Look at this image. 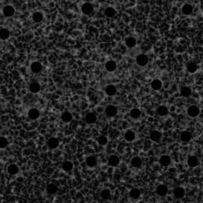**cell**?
<instances>
[{"label": "cell", "instance_id": "cell-20", "mask_svg": "<svg viewBox=\"0 0 203 203\" xmlns=\"http://www.w3.org/2000/svg\"><path fill=\"white\" fill-rule=\"evenodd\" d=\"M116 67H117V65L114 60H109L108 62H106V64H105V68L109 72H112L115 71Z\"/></svg>", "mask_w": 203, "mask_h": 203}, {"label": "cell", "instance_id": "cell-28", "mask_svg": "<svg viewBox=\"0 0 203 203\" xmlns=\"http://www.w3.org/2000/svg\"><path fill=\"white\" fill-rule=\"evenodd\" d=\"M157 113L158 115L160 116H165L167 115L168 113H169V110H168V108L166 106H164V105H161L157 109Z\"/></svg>", "mask_w": 203, "mask_h": 203}, {"label": "cell", "instance_id": "cell-31", "mask_svg": "<svg viewBox=\"0 0 203 203\" xmlns=\"http://www.w3.org/2000/svg\"><path fill=\"white\" fill-rule=\"evenodd\" d=\"M46 190H47V193L49 194H56L57 191H58V187H57L55 184L51 183V184H48V185L47 186Z\"/></svg>", "mask_w": 203, "mask_h": 203}, {"label": "cell", "instance_id": "cell-37", "mask_svg": "<svg viewBox=\"0 0 203 203\" xmlns=\"http://www.w3.org/2000/svg\"><path fill=\"white\" fill-rule=\"evenodd\" d=\"M197 69H198V66H197V65L195 63L190 62V63H189L187 65V70H188V72H190V73L195 72L197 71Z\"/></svg>", "mask_w": 203, "mask_h": 203}, {"label": "cell", "instance_id": "cell-7", "mask_svg": "<svg viewBox=\"0 0 203 203\" xmlns=\"http://www.w3.org/2000/svg\"><path fill=\"white\" fill-rule=\"evenodd\" d=\"M93 5L90 4V3H84L83 5H82V12L85 15H89L91 13L93 12Z\"/></svg>", "mask_w": 203, "mask_h": 203}, {"label": "cell", "instance_id": "cell-38", "mask_svg": "<svg viewBox=\"0 0 203 203\" xmlns=\"http://www.w3.org/2000/svg\"><path fill=\"white\" fill-rule=\"evenodd\" d=\"M97 141L98 145H100V146H106V145L108 144V141H109V140H108V138H107L106 136H104V135H101V136H99V137L97 138Z\"/></svg>", "mask_w": 203, "mask_h": 203}, {"label": "cell", "instance_id": "cell-40", "mask_svg": "<svg viewBox=\"0 0 203 203\" xmlns=\"http://www.w3.org/2000/svg\"><path fill=\"white\" fill-rule=\"evenodd\" d=\"M8 140L5 137H0V149H4L8 146Z\"/></svg>", "mask_w": 203, "mask_h": 203}, {"label": "cell", "instance_id": "cell-39", "mask_svg": "<svg viewBox=\"0 0 203 203\" xmlns=\"http://www.w3.org/2000/svg\"><path fill=\"white\" fill-rule=\"evenodd\" d=\"M104 13H105L106 16H108V17H113L114 15H115L116 11H115V10H114L113 7H108V8H106Z\"/></svg>", "mask_w": 203, "mask_h": 203}, {"label": "cell", "instance_id": "cell-11", "mask_svg": "<svg viewBox=\"0 0 203 203\" xmlns=\"http://www.w3.org/2000/svg\"><path fill=\"white\" fill-rule=\"evenodd\" d=\"M28 117H29L30 120H33V121L36 120V119H38L39 116H40V111H39L37 109H35V108L30 109L28 110Z\"/></svg>", "mask_w": 203, "mask_h": 203}, {"label": "cell", "instance_id": "cell-15", "mask_svg": "<svg viewBox=\"0 0 203 203\" xmlns=\"http://www.w3.org/2000/svg\"><path fill=\"white\" fill-rule=\"evenodd\" d=\"M173 194L176 198H182L185 195V190L182 187H177L173 190Z\"/></svg>", "mask_w": 203, "mask_h": 203}, {"label": "cell", "instance_id": "cell-6", "mask_svg": "<svg viewBox=\"0 0 203 203\" xmlns=\"http://www.w3.org/2000/svg\"><path fill=\"white\" fill-rule=\"evenodd\" d=\"M85 164L86 165L89 167V168H94L97 165V158L95 156H89L86 160H85Z\"/></svg>", "mask_w": 203, "mask_h": 203}, {"label": "cell", "instance_id": "cell-35", "mask_svg": "<svg viewBox=\"0 0 203 203\" xmlns=\"http://www.w3.org/2000/svg\"><path fill=\"white\" fill-rule=\"evenodd\" d=\"M40 89V85L38 83L36 82H34L32 84H30L29 85V90L32 92V93H38Z\"/></svg>", "mask_w": 203, "mask_h": 203}, {"label": "cell", "instance_id": "cell-5", "mask_svg": "<svg viewBox=\"0 0 203 203\" xmlns=\"http://www.w3.org/2000/svg\"><path fill=\"white\" fill-rule=\"evenodd\" d=\"M3 14L6 17H11L15 14V8L11 5H7L3 9Z\"/></svg>", "mask_w": 203, "mask_h": 203}, {"label": "cell", "instance_id": "cell-23", "mask_svg": "<svg viewBox=\"0 0 203 203\" xmlns=\"http://www.w3.org/2000/svg\"><path fill=\"white\" fill-rule=\"evenodd\" d=\"M180 93H181L182 97H190L192 90H191L190 87H189V86H183L181 89V90H180Z\"/></svg>", "mask_w": 203, "mask_h": 203}, {"label": "cell", "instance_id": "cell-22", "mask_svg": "<svg viewBox=\"0 0 203 203\" xmlns=\"http://www.w3.org/2000/svg\"><path fill=\"white\" fill-rule=\"evenodd\" d=\"M151 86L154 90H159L163 86V83L159 79H154V80H152Z\"/></svg>", "mask_w": 203, "mask_h": 203}, {"label": "cell", "instance_id": "cell-14", "mask_svg": "<svg viewBox=\"0 0 203 203\" xmlns=\"http://www.w3.org/2000/svg\"><path fill=\"white\" fill-rule=\"evenodd\" d=\"M187 163H188V165H189L190 167H191V168H194V167H196V166L198 165V164H199V160H198L197 157H195V156H190V157L188 158Z\"/></svg>", "mask_w": 203, "mask_h": 203}, {"label": "cell", "instance_id": "cell-32", "mask_svg": "<svg viewBox=\"0 0 203 203\" xmlns=\"http://www.w3.org/2000/svg\"><path fill=\"white\" fill-rule=\"evenodd\" d=\"M61 119H62V121H63L64 122L68 123V122L72 121V114H71L70 112H68V111H65V112H64L63 114H61Z\"/></svg>", "mask_w": 203, "mask_h": 203}, {"label": "cell", "instance_id": "cell-12", "mask_svg": "<svg viewBox=\"0 0 203 203\" xmlns=\"http://www.w3.org/2000/svg\"><path fill=\"white\" fill-rule=\"evenodd\" d=\"M171 163V159H170V157L168 156V155H163L160 157L159 158V164L162 165V166H169Z\"/></svg>", "mask_w": 203, "mask_h": 203}, {"label": "cell", "instance_id": "cell-36", "mask_svg": "<svg viewBox=\"0 0 203 203\" xmlns=\"http://www.w3.org/2000/svg\"><path fill=\"white\" fill-rule=\"evenodd\" d=\"M100 195H101V198H102L103 200H109L111 197V192H110L109 190L105 189V190L102 191Z\"/></svg>", "mask_w": 203, "mask_h": 203}, {"label": "cell", "instance_id": "cell-8", "mask_svg": "<svg viewBox=\"0 0 203 203\" xmlns=\"http://www.w3.org/2000/svg\"><path fill=\"white\" fill-rule=\"evenodd\" d=\"M97 115L92 112H89L85 115V121L87 124H94L97 122Z\"/></svg>", "mask_w": 203, "mask_h": 203}, {"label": "cell", "instance_id": "cell-3", "mask_svg": "<svg viewBox=\"0 0 203 203\" xmlns=\"http://www.w3.org/2000/svg\"><path fill=\"white\" fill-rule=\"evenodd\" d=\"M149 59L146 54H140L136 58V63L140 66H145L148 64Z\"/></svg>", "mask_w": 203, "mask_h": 203}, {"label": "cell", "instance_id": "cell-13", "mask_svg": "<svg viewBox=\"0 0 203 203\" xmlns=\"http://www.w3.org/2000/svg\"><path fill=\"white\" fill-rule=\"evenodd\" d=\"M30 69L31 71L34 72V73H39L41 72L42 70V65L38 62V61H35V62H33L30 65Z\"/></svg>", "mask_w": 203, "mask_h": 203}, {"label": "cell", "instance_id": "cell-10", "mask_svg": "<svg viewBox=\"0 0 203 203\" xmlns=\"http://www.w3.org/2000/svg\"><path fill=\"white\" fill-rule=\"evenodd\" d=\"M156 192L157 194L159 195V196H165L167 194H168V188L166 185H164V184H160L157 187V190H156Z\"/></svg>", "mask_w": 203, "mask_h": 203}, {"label": "cell", "instance_id": "cell-24", "mask_svg": "<svg viewBox=\"0 0 203 203\" xmlns=\"http://www.w3.org/2000/svg\"><path fill=\"white\" fill-rule=\"evenodd\" d=\"M193 11H194L193 6L190 5V4H184V5L182 6V13H183L184 15H186V16L191 15V14L193 13Z\"/></svg>", "mask_w": 203, "mask_h": 203}, {"label": "cell", "instance_id": "cell-25", "mask_svg": "<svg viewBox=\"0 0 203 203\" xmlns=\"http://www.w3.org/2000/svg\"><path fill=\"white\" fill-rule=\"evenodd\" d=\"M62 169L63 170H65V172H70L71 170H72L73 169V164L72 161H65L63 164H62Z\"/></svg>", "mask_w": 203, "mask_h": 203}, {"label": "cell", "instance_id": "cell-1", "mask_svg": "<svg viewBox=\"0 0 203 203\" xmlns=\"http://www.w3.org/2000/svg\"><path fill=\"white\" fill-rule=\"evenodd\" d=\"M117 112H118V109L114 105H108L105 109V114L109 118L114 117L117 114Z\"/></svg>", "mask_w": 203, "mask_h": 203}, {"label": "cell", "instance_id": "cell-34", "mask_svg": "<svg viewBox=\"0 0 203 203\" xmlns=\"http://www.w3.org/2000/svg\"><path fill=\"white\" fill-rule=\"evenodd\" d=\"M141 115V112L139 109H133L130 111V116L133 119V120H138Z\"/></svg>", "mask_w": 203, "mask_h": 203}, {"label": "cell", "instance_id": "cell-2", "mask_svg": "<svg viewBox=\"0 0 203 203\" xmlns=\"http://www.w3.org/2000/svg\"><path fill=\"white\" fill-rule=\"evenodd\" d=\"M187 113L189 114V116H190L192 118L197 117L200 114V109L195 105H191L188 108Z\"/></svg>", "mask_w": 203, "mask_h": 203}, {"label": "cell", "instance_id": "cell-9", "mask_svg": "<svg viewBox=\"0 0 203 203\" xmlns=\"http://www.w3.org/2000/svg\"><path fill=\"white\" fill-rule=\"evenodd\" d=\"M150 139L154 141V142H158L162 139V133L161 132L158 131V130H154L150 133Z\"/></svg>", "mask_w": 203, "mask_h": 203}, {"label": "cell", "instance_id": "cell-29", "mask_svg": "<svg viewBox=\"0 0 203 203\" xmlns=\"http://www.w3.org/2000/svg\"><path fill=\"white\" fill-rule=\"evenodd\" d=\"M125 44H126V46H127V48H133V47L136 46V40H135V38H133V37L129 36V37H127L126 39Z\"/></svg>", "mask_w": 203, "mask_h": 203}, {"label": "cell", "instance_id": "cell-21", "mask_svg": "<svg viewBox=\"0 0 203 203\" xmlns=\"http://www.w3.org/2000/svg\"><path fill=\"white\" fill-rule=\"evenodd\" d=\"M48 146L51 149H56L60 146V141L57 138H51L48 141Z\"/></svg>", "mask_w": 203, "mask_h": 203}, {"label": "cell", "instance_id": "cell-26", "mask_svg": "<svg viewBox=\"0 0 203 203\" xmlns=\"http://www.w3.org/2000/svg\"><path fill=\"white\" fill-rule=\"evenodd\" d=\"M131 165L134 168H140L142 165V159L140 157H134L131 160Z\"/></svg>", "mask_w": 203, "mask_h": 203}, {"label": "cell", "instance_id": "cell-18", "mask_svg": "<svg viewBox=\"0 0 203 203\" xmlns=\"http://www.w3.org/2000/svg\"><path fill=\"white\" fill-rule=\"evenodd\" d=\"M7 171H8V173H9L10 175L14 176V175H16V174L19 172V168H18V166L16 165L11 164V165H10L8 166Z\"/></svg>", "mask_w": 203, "mask_h": 203}, {"label": "cell", "instance_id": "cell-16", "mask_svg": "<svg viewBox=\"0 0 203 203\" xmlns=\"http://www.w3.org/2000/svg\"><path fill=\"white\" fill-rule=\"evenodd\" d=\"M191 138H192V135L188 131H183L180 135V140L182 142H184V143L190 142L191 140Z\"/></svg>", "mask_w": 203, "mask_h": 203}, {"label": "cell", "instance_id": "cell-19", "mask_svg": "<svg viewBox=\"0 0 203 203\" xmlns=\"http://www.w3.org/2000/svg\"><path fill=\"white\" fill-rule=\"evenodd\" d=\"M116 91H117L116 87L114 85H113V84H109V85H108L105 88V93L109 97H113V96H114L116 94Z\"/></svg>", "mask_w": 203, "mask_h": 203}, {"label": "cell", "instance_id": "cell-4", "mask_svg": "<svg viewBox=\"0 0 203 203\" xmlns=\"http://www.w3.org/2000/svg\"><path fill=\"white\" fill-rule=\"evenodd\" d=\"M108 164L111 167H117L120 164V158L116 155H111L108 159Z\"/></svg>", "mask_w": 203, "mask_h": 203}, {"label": "cell", "instance_id": "cell-17", "mask_svg": "<svg viewBox=\"0 0 203 203\" xmlns=\"http://www.w3.org/2000/svg\"><path fill=\"white\" fill-rule=\"evenodd\" d=\"M124 138L128 142H132V141L135 140L136 134L133 130H127V132L125 133V134H124Z\"/></svg>", "mask_w": 203, "mask_h": 203}, {"label": "cell", "instance_id": "cell-27", "mask_svg": "<svg viewBox=\"0 0 203 203\" xmlns=\"http://www.w3.org/2000/svg\"><path fill=\"white\" fill-rule=\"evenodd\" d=\"M140 194H141L140 190H138V189H132V190H130V192H129V196H130L132 199H133V200L139 199L140 197Z\"/></svg>", "mask_w": 203, "mask_h": 203}, {"label": "cell", "instance_id": "cell-30", "mask_svg": "<svg viewBox=\"0 0 203 203\" xmlns=\"http://www.w3.org/2000/svg\"><path fill=\"white\" fill-rule=\"evenodd\" d=\"M11 33L10 30L7 28H1L0 29V39L1 40H7L10 37Z\"/></svg>", "mask_w": 203, "mask_h": 203}, {"label": "cell", "instance_id": "cell-33", "mask_svg": "<svg viewBox=\"0 0 203 203\" xmlns=\"http://www.w3.org/2000/svg\"><path fill=\"white\" fill-rule=\"evenodd\" d=\"M43 14L41 12H40V11H36V12H35L34 14H33V16H32V18H33V21L35 22V23H40L42 20H43Z\"/></svg>", "mask_w": 203, "mask_h": 203}]
</instances>
